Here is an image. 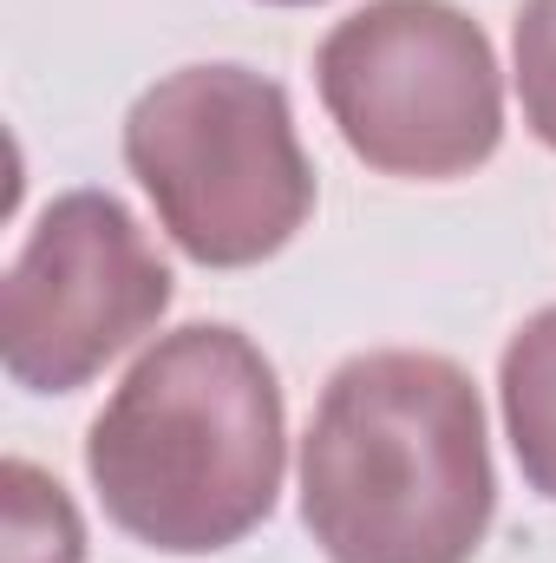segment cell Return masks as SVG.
Here are the masks:
<instances>
[{
    "mask_svg": "<svg viewBox=\"0 0 556 563\" xmlns=\"http://www.w3.org/2000/svg\"><path fill=\"white\" fill-rule=\"evenodd\" d=\"M491 445L465 367L354 354L301 439V518L327 563H471L491 531Z\"/></svg>",
    "mask_w": 556,
    "mask_h": 563,
    "instance_id": "cell-1",
    "label": "cell"
},
{
    "mask_svg": "<svg viewBox=\"0 0 556 563\" xmlns=\"http://www.w3.org/2000/svg\"><path fill=\"white\" fill-rule=\"evenodd\" d=\"M105 518L170 558L249 538L281 492V387L256 341L197 321L164 334L86 439Z\"/></svg>",
    "mask_w": 556,
    "mask_h": 563,
    "instance_id": "cell-2",
    "label": "cell"
},
{
    "mask_svg": "<svg viewBox=\"0 0 556 563\" xmlns=\"http://www.w3.org/2000/svg\"><path fill=\"white\" fill-rule=\"evenodd\" d=\"M125 164L184 256L249 269L314 210L288 92L249 66H184L125 119Z\"/></svg>",
    "mask_w": 556,
    "mask_h": 563,
    "instance_id": "cell-3",
    "label": "cell"
},
{
    "mask_svg": "<svg viewBox=\"0 0 556 563\" xmlns=\"http://www.w3.org/2000/svg\"><path fill=\"white\" fill-rule=\"evenodd\" d=\"M321 106L387 177H465L504 139L491 40L445 0H374L314 53Z\"/></svg>",
    "mask_w": 556,
    "mask_h": 563,
    "instance_id": "cell-4",
    "label": "cell"
},
{
    "mask_svg": "<svg viewBox=\"0 0 556 563\" xmlns=\"http://www.w3.org/2000/svg\"><path fill=\"white\" fill-rule=\"evenodd\" d=\"M170 308V269L132 210L105 190L59 197L0 288V354L33 394H73L105 374Z\"/></svg>",
    "mask_w": 556,
    "mask_h": 563,
    "instance_id": "cell-5",
    "label": "cell"
},
{
    "mask_svg": "<svg viewBox=\"0 0 556 563\" xmlns=\"http://www.w3.org/2000/svg\"><path fill=\"white\" fill-rule=\"evenodd\" d=\"M504 426L524 478L556 505V308L531 314L504 347Z\"/></svg>",
    "mask_w": 556,
    "mask_h": 563,
    "instance_id": "cell-6",
    "label": "cell"
},
{
    "mask_svg": "<svg viewBox=\"0 0 556 563\" xmlns=\"http://www.w3.org/2000/svg\"><path fill=\"white\" fill-rule=\"evenodd\" d=\"M0 531L7 563H86V525L73 498L26 459L0 465Z\"/></svg>",
    "mask_w": 556,
    "mask_h": 563,
    "instance_id": "cell-7",
    "label": "cell"
},
{
    "mask_svg": "<svg viewBox=\"0 0 556 563\" xmlns=\"http://www.w3.org/2000/svg\"><path fill=\"white\" fill-rule=\"evenodd\" d=\"M518 99L531 132L556 151V0H524L518 13Z\"/></svg>",
    "mask_w": 556,
    "mask_h": 563,
    "instance_id": "cell-8",
    "label": "cell"
},
{
    "mask_svg": "<svg viewBox=\"0 0 556 563\" xmlns=\"http://www.w3.org/2000/svg\"><path fill=\"white\" fill-rule=\"evenodd\" d=\"M276 7H308V0H276Z\"/></svg>",
    "mask_w": 556,
    "mask_h": 563,
    "instance_id": "cell-9",
    "label": "cell"
}]
</instances>
